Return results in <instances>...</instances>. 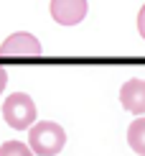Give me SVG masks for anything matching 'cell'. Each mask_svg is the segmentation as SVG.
Here are the masks:
<instances>
[{
  "label": "cell",
  "mask_w": 145,
  "mask_h": 156,
  "mask_svg": "<svg viewBox=\"0 0 145 156\" xmlns=\"http://www.w3.org/2000/svg\"><path fill=\"white\" fill-rule=\"evenodd\" d=\"M66 146V133L54 120H41L28 128V148L36 156H56Z\"/></svg>",
  "instance_id": "obj_1"
},
{
  "label": "cell",
  "mask_w": 145,
  "mask_h": 156,
  "mask_svg": "<svg viewBox=\"0 0 145 156\" xmlns=\"http://www.w3.org/2000/svg\"><path fill=\"white\" fill-rule=\"evenodd\" d=\"M3 120L15 131H25L36 123V105L31 95L25 92H13L3 102Z\"/></svg>",
  "instance_id": "obj_2"
},
{
  "label": "cell",
  "mask_w": 145,
  "mask_h": 156,
  "mask_svg": "<svg viewBox=\"0 0 145 156\" xmlns=\"http://www.w3.org/2000/svg\"><path fill=\"white\" fill-rule=\"evenodd\" d=\"M41 44L33 34H25V31H18V34H10L0 44V56H41Z\"/></svg>",
  "instance_id": "obj_3"
},
{
  "label": "cell",
  "mask_w": 145,
  "mask_h": 156,
  "mask_svg": "<svg viewBox=\"0 0 145 156\" xmlns=\"http://www.w3.org/2000/svg\"><path fill=\"white\" fill-rule=\"evenodd\" d=\"M89 5L87 0H51V16L61 26H76L84 21Z\"/></svg>",
  "instance_id": "obj_4"
},
{
  "label": "cell",
  "mask_w": 145,
  "mask_h": 156,
  "mask_svg": "<svg viewBox=\"0 0 145 156\" xmlns=\"http://www.w3.org/2000/svg\"><path fill=\"white\" fill-rule=\"evenodd\" d=\"M120 105L133 115H145V80H127L122 84Z\"/></svg>",
  "instance_id": "obj_5"
},
{
  "label": "cell",
  "mask_w": 145,
  "mask_h": 156,
  "mask_svg": "<svg viewBox=\"0 0 145 156\" xmlns=\"http://www.w3.org/2000/svg\"><path fill=\"white\" fill-rule=\"evenodd\" d=\"M127 144L135 154L145 156V118H135L133 123L127 126Z\"/></svg>",
  "instance_id": "obj_6"
},
{
  "label": "cell",
  "mask_w": 145,
  "mask_h": 156,
  "mask_svg": "<svg viewBox=\"0 0 145 156\" xmlns=\"http://www.w3.org/2000/svg\"><path fill=\"white\" fill-rule=\"evenodd\" d=\"M0 156H33V151L23 141H5L0 146Z\"/></svg>",
  "instance_id": "obj_7"
},
{
  "label": "cell",
  "mask_w": 145,
  "mask_h": 156,
  "mask_svg": "<svg viewBox=\"0 0 145 156\" xmlns=\"http://www.w3.org/2000/svg\"><path fill=\"white\" fill-rule=\"evenodd\" d=\"M137 31H140V36L145 38V5L140 8V13H137Z\"/></svg>",
  "instance_id": "obj_8"
},
{
  "label": "cell",
  "mask_w": 145,
  "mask_h": 156,
  "mask_svg": "<svg viewBox=\"0 0 145 156\" xmlns=\"http://www.w3.org/2000/svg\"><path fill=\"white\" fill-rule=\"evenodd\" d=\"M5 84H8V72H5V69L0 67V92L5 90Z\"/></svg>",
  "instance_id": "obj_9"
}]
</instances>
